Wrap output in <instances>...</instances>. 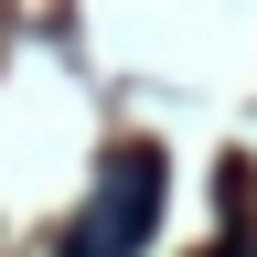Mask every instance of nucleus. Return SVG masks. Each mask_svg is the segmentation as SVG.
<instances>
[{"instance_id": "obj_1", "label": "nucleus", "mask_w": 257, "mask_h": 257, "mask_svg": "<svg viewBox=\"0 0 257 257\" xmlns=\"http://www.w3.org/2000/svg\"><path fill=\"white\" fill-rule=\"evenodd\" d=\"M161 193H172L161 150H150V140H118L107 161H96V193H86V214L64 225L54 257H140L150 225H161Z\"/></svg>"}, {"instance_id": "obj_2", "label": "nucleus", "mask_w": 257, "mask_h": 257, "mask_svg": "<svg viewBox=\"0 0 257 257\" xmlns=\"http://www.w3.org/2000/svg\"><path fill=\"white\" fill-rule=\"evenodd\" d=\"M214 257H246V236H225V246H214Z\"/></svg>"}]
</instances>
